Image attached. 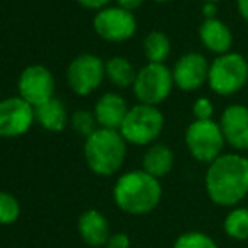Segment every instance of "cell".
I'll use <instances>...</instances> for the list:
<instances>
[{"label":"cell","instance_id":"cell-1","mask_svg":"<svg viewBox=\"0 0 248 248\" xmlns=\"http://www.w3.org/2000/svg\"><path fill=\"white\" fill-rule=\"evenodd\" d=\"M204 187L216 206H238L248 196V157L240 152L221 154L206 169Z\"/></svg>","mask_w":248,"mask_h":248},{"label":"cell","instance_id":"cell-2","mask_svg":"<svg viewBox=\"0 0 248 248\" xmlns=\"http://www.w3.org/2000/svg\"><path fill=\"white\" fill-rule=\"evenodd\" d=\"M115 204L128 215H147L162 201V184L145 170H130L118 177L113 187Z\"/></svg>","mask_w":248,"mask_h":248},{"label":"cell","instance_id":"cell-3","mask_svg":"<svg viewBox=\"0 0 248 248\" xmlns=\"http://www.w3.org/2000/svg\"><path fill=\"white\" fill-rule=\"evenodd\" d=\"M127 142L118 130L98 128L85 142V159L98 176H113L125 162Z\"/></svg>","mask_w":248,"mask_h":248},{"label":"cell","instance_id":"cell-4","mask_svg":"<svg viewBox=\"0 0 248 248\" xmlns=\"http://www.w3.org/2000/svg\"><path fill=\"white\" fill-rule=\"evenodd\" d=\"M248 83V61L240 52L216 56L209 64L208 86L219 96H232Z\"/></svg>","mask_w":248,"mask_h":248},{"label":"cell","instance_id":"cell-5","mask_svg":"<svg viewBox=\"0 0 248 248\" xmlns=\"http://www.w3.org/2000/svg\"><path fill=\"white\" fill-rule=\"evenodd\" d=\"M164 125H166V118L159 108L139 103L128 110L118 132L127 144L152 145L162 134Z\"/></svg>","mask_w":248,"mask_h":248},{"label":"cell","instance_id":"cell-6","mask_svg":"<svg viewBox=\"0 0 248 248\" xmlns=\"http://www.w3.org/2000/svg\"><path fill=\"white\" fill-rule=\"evenodd\" d=\"M184 144L194 160L201 164H211L218 159L226 142L219 124L215 120H193L184 132Z\"/></svg>","mask_w":248,"mask_h":248},{"label":"cell","instance_id":"cell-7","mask_svg":"<svg viewBox=\"0 0 248 248\" xmlns=\"http://www.w3.org/2000/svg\"><path fill=\"white\" fill-rule=\"evenodd\" d=\"M174 86L176 85H174L172 69H169L166 64L147 62L137 71V78L132 90L139 103L157 107L169 98Z\"/></svg>","mask_w":248,"mask_h":248},{"label":"cell","instance_id":"cell-8","mask_svg":"<svg viewBox=\"0 0 248 248\" xmlns=\"http://www.w3.org/2000/svg\"><path fill=\"white\" fill-rule=\"evenodd\" d=\"M93 29L103 41L125 43L137 32V19L134 12L122 7H105L96 12L93 19Z\"/></svg>","mask_w":248,"mask_h":248},{"label":"cell","instance_id":"cell-9","mask_svg":"<svg viewBox=\"0 0 248 248\" xmlns=\"http://www.w3.org/2000/svg\"><path fill=\"white\" fill-rule=\"evenodd\" d=\"M105 76H107L105 62L98 56L90 54V52L76 56L69 62L68 73H66L69 88L79 96H86L96 88H100Z\"/></svg>","mask_w":248,"mask_h":248},{"label":"cell","instance_id":"cell-10","mask_svg":"<svg viewBox=\"0 0 248 248\" xmlns=\"http://www.w3.org/2000/svg\"><path fill=\"white\" fill-rule=\"evenodd\" d=\"M17 90L20 98L36 108L54 98V76L46 66L31 64L20 73Z\"/></svg>","mask_w":248,"mask_h":248},{"label":"cell","instance_id":"cell-11","mask_svg":"<svg viewBox=\"0 0 248 248\" xmlns=\"http://www.w3.org/2000/svg\"><path fill=\"white\" fill-rule=\"evenodd\" d=\"M34 120V107L24 98L10 96L0 100V137H20L29 130Z\"/></svg>","mask_w":248,"mask_h":248},{"label":"cell","instance_id":"cell-12","mask_svg":"<svg viewBox=\"0 0 248 248\" xmlns=\"http://www.w3.org/2000/svg\"><path fill=\"white\" fill-rule=\"evenodd\" d=\"M209 64L211 62L206 59L201 52H186L176 61L172 68L174 85L181 92H196L208 83Z\"/></svg>","mask_w":248,"mask_h":248},{"label":"cell","instance_id":"cell-13","mask_svg":"<svg viewBox=\"0 0 248 248\" xmlns=\"http://www.w3.org/2000/svg\"><path fill=\"white\" fill-rule=\"evenodd\" d=\"M219 128L226 145L236 152L248 150V107L242 103L230 105L219 117Z\"/></svg>","mask_w":248,"mask_h":248},{"label":"cell","instance_id":"cell-14","mask_svg":"<svg viewBox=\"0 0 248 248\" xmlns=\"http://www.w3.org/2000/svg\"><path fill=\"white\" fill-rule=\"evenodd\" d=\"M128 105L125 98L118 93H105L95 105V118L100 128L108 130H120L125 117L128 113Z\"/></svg>","mask_w":248,"mask_h":248},{"label":"cell","instance_id":"cell-15","mask_svg":"<svg viewBox=\"0 0 248 248\" xmlns=\"http://www.w3.org/2000/svg\"><path fill=\"white\" fill-rule=\"evenodd\" d=\"M199 41L213 54L221 56L232 52L233 32L228 24L223 22L221 19L202 20V24L199 26Z\"/></svg>","mask_w":248,"mask_h":248},{"label":"cell","instance_id":"cell-16","mask_svg":"<svg viewBox=\"0 0 248 248\" xmlns=\"http://www.w3.org/2000/svg\"><path fill=\"white\" fill-rule=\"evenodd\" d=\"M78 230L81 238L88 243L90 247H107L110 240V225L107 218L96 209H88L78 219Z\"/></svg>","mask_w":248,"mask_h":248},{"label":"cell","instance_id":"cell-17","mask_svg":"<svg viewBox=\"0 0 248 248\" xmlns=\"http://www.w3.org/2000/svg\"><path fill=\"white\" fill-rule=\"evenodd\" d=\"M174 152L166 144H152L142 157V170H145L155 179H162L174 167Z\"/></svg>","mask_w":248,"mask_h":248},{"label":"cell","instance_id":"cell-18","mask_svg":"<svg viewBox=\"0 0 248 248\" xmlns=\"http://www.w3.org/2000/svg\"><path fill=\"white\" fill-rule=\"evenodd\" d=\"M34 115L36 120L43 128L49 132H61L64 130L66 122H68V115H66V108L58 98H51L46 103L39 105L34 108Z\"/></svg>","mask_w":248,"mask_h":248},{"label":"cell","instance_id":"cell-19","mask_svg":"<svg viewBox=\"0 0 248 248\" xmlns=\"http://www.w3.org/2000/svg\"><path fill=\"white\" fill-rule=\"evenodd\" d=\"M105 73H107L108 81L117 88L134 86V81L137 78V71H135L134 64L124 56H115V58L108 59L105 62Z\"/></svg>","mask_w":248,"mask_h":248},{"label":"cell","instance_id":"cell-20","mask_svg":"<svg viewBox=\"0 0 248 248\" xmlns=\"http://www.w3.org/2000/svg\"><path fill=\"white\" fill-rule=\"evenodd\" d=\"M142 49L144 56L147 58L149 62H155V64H164L167 58L170 56L172 51V44L166 32L162 31H152L144 37L142 43Z\"/></svg>","mask_w":248,"mask_h":248},{"label":"cell","instance_id":"cell-21","mask_svg":"<svg viewBox=\"0 0 248 248\" xmlns=\"http://www.w3.org/2000/svg\"><path fill=\"white\" fill-rule=\"evenodd\" d=\"M223 230L226 236L236 242H247L248 240V208L245 206H235L226 213L223 219Z\"/></svg>","mask_w":248,"mask_h":248},{"label":"cell","instance_id":"cell-22","mask_svg":"<svg viewBox=\"0 0 248 248\" xmlns=\"http://www.w3.org/2000/svg\"><path fill=\"white\" fill-rule=\"evenodd\" d=\"M172 248H219L218 243L215 242V238L208 235L204 232H184L174 240Z\"/></svg>","mask_w":248,"mask_h":248},{"label":"cell","instance_id":"cell-23","mask_svg":"<svg viewBox=\"0 0 248 248\" xmlns=\"http://www.w3.org/2000/svg\"><path fill=\"white\" fill-rule=\"evenodd\" d=\"M96 125H98V122H96V118H95V113H92V111H88V110H78V111H75L71 117L73 130L86 139L98 130L100 127H96Z\"/></svg>","mask_w":248,"mask_h":248},{"label":"cell","instance_id":"cell-24","mask_svg":"<svg viewBox=\"0 0 248 248\" xmlns=\"http://www.w3.org/2000/svg\"><path fill=\"white\" fill-rule=\"evenodd\" d=\"M20 215V206L17 199L9 193L0 191V225H10L17 221Z\"/></svg>","mask_w":248,"mask_h":248},{"label":"cell","instance_id":"cell-25","mask_svg":"<svg viewBox=\"0 0 248 248\" xmlns=\"http://www.w3.org/2000/svg\"><path fill=\"white\" fill-rule=\"evenodd\" d=\"M193 117L194 120H213V115H215V105L209 98L206 96H199V98L193 103Z\"/></svg>","mask_w":248,"mask_h":248},{"label":"cell","instance_id":"cell-26","mask_svg":"<svg viewBox=\"0 0 248 248\" xmlns=\"http://www.w3.org/2000/svg\"><path fill=\"white\" fill-rule=\"evenodd\" d=\"M107 248H130V238L125 233H113L108 240Z\"/></svg>","mask_w":248,"mask_h":248},{"label":"cell","instance_id":"cell-27","mask_svg":"<svg viewBox=\"0 0 248 248\" xmlns=\"http://www.w3.org/2000/svg\"><path fill=\"white\" fill-rule=\"evenodd\" d=\"M111 0H78V3L85 9H90V10H101L105 7H108Z\"/></svg>","mask_w":248,"mask_h":248},{"label":"cell","instance_id":"cell-28","mask_svg":"<svg viewBox=\"0 0 248 248\" xmlns=\"http://www.w3.org/2000/svg\"><path fill=\"white\" fill-rule=\"evenodd\" d=\"M201 14H202V17H204V20L218 19V9H216V3H202Z\"/></svg>","mask_w":248,"mask_h":248},{"label":"cell","instance_id":"cell-29","mask_svg":"<svg viewBox=\"0 0 248 248\" xmlns=\"http://www.w3.org/2000/svg\"><path fill=\"white\" fill-rule=\"evenodd\" d=\"M115 2H117V5L122 7V9L134 12V10H137L139 7L144 3V0H115Z\"/></svg>","mask_w":248,"mask_h":248},{"label":"cell","instance_id":"cell-30","mask_svg":"<svg viewBox=\"0 0 248 248\" xmlns=\"http://www.w3.org/2000/svg\"><path fill=\"white\" fill-rule=\"evenodd\" d=\"M236 9H238L242 19L248 22V0H236Z\"/></svg>","mask_w":248,"mask_h":248},{"label":"cell","instance_id":"cell-31","mask_svg":"<svg viewBox=\"0 0 248 248\" xmlns=\"http://www.w3.org/2000/svg\"><path fill=\"white\" fill-rule=\"evenodd\" d=\"M202 3H218V2H221V0H201Z\"/></svg>","mask_w":248,"mask_h":248},{"label":"cell","instance_id":"cell-32","mask_svg":"<svg viewBox=\"0 0 248 248\" xmlns=\"http://www.w3.org/2000/svg\"><path fill=\"white\" fill-rule=\"evenodd\" d=\"M154 2H157V3H166V2H172V0H154Z\"/></svg>","mask_w":248,"mask_h":248}]
</instances>
